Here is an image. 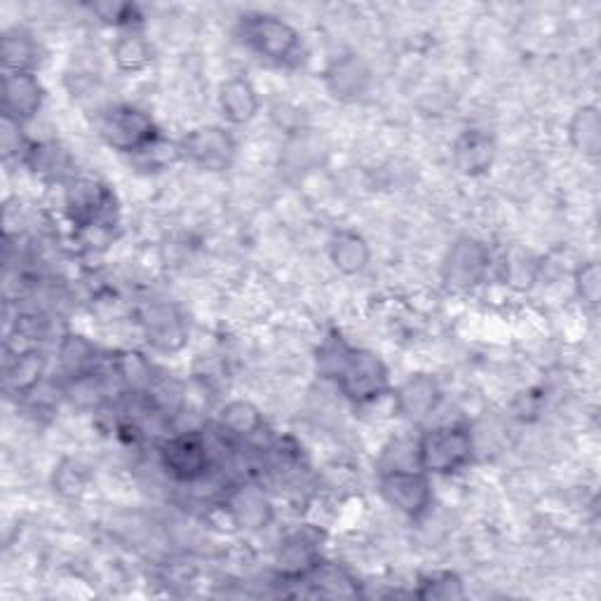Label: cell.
Returning a JSON list of instances; mask_svg holds the SVG:
<instances>
[{"instance_id": "cell-4", "label": "cell", "mask_w": 601, "mask_h": 601, "mask_svg": "<svg viewBox=\"0 0 601 601\" xmlns=\"http://www.w3.org/2000/svg\"><path fill=\"white\" fill-rule=\"evenodd\" d=\"M99 134L111 148L120 153H139V156L160 142L156 122L134 106H116L109 113H104L99 120Z\"/></svg>"}, {"instance_id": "cell-12", "label": "cell", "mask_w": 601, "mask_h": 601, "mask_svg": "<svg viewBox=\"0 0 601 601\" xmlns=\"http://www.w3.org/2000/svg\"><path fill=\"white\" fill-rule=\"evenodd\" d=\"M226 513L236 527L266 529L273 519V505L259 486H240L226 501Z\"/></svg>"}, {"instance_id": "cell-14", "label": "cell", "mask_w": 601, "mask_h": 601, "mask_svg": "<svg viewBox=\"0 0 601 601\" xmlns=\"http://www.w3.org/2000/svg\"><path fill=\"white\" fill-rule=\"evenodd\" d=\"M48 360L40 350H22L5 366V390L12 395H34Z\"/></svg>"}, {"instance_id": "cell-21", "label": "cell", "mask_w": 601, "mask_h": 601, "mask_svg": "<svg viewBox=\"0 0 601 601\" xmlns=\"http://www.w3.org/2000/svg\"><path fill=\"white\" fill-rule=\"evenodd\" d=\"M221 425L228 430L230 435L236 437H250L256 435L261 425H264V419H261L259 409L252 402H244V399H236L224 407L221 411Z\"/></svg>"}, {"instance_id": "cell-17", "label": "cell", "mask_w": 601, "mask_h": 601, "mask_svg": "<svg viewBox=\"0 0 601 601\" xmlns=\"http://www.w3.org/2000/svg\"><path fill=\"white\" fill-rule=\"evenodd\" d=\"M332 264L344 275H358L369 264V244L356 230H338L329 244Z\"/></svg>"}, {"instance_id": "cell-9", "label": "cell", "mask_w": 601, "mask_h": 601, "mask_svg": "<svg viewBox=\"0 0 601 601\" xmlns=\"http://www.w3.org/2000/svg\"><path fill=\"white\" fill-rule=\"evenodd\" d=\"M43 87L34 71H5L3 113L14 122H26L40 111Z\"/></svg>"}, {"instance_id": "cell-5", "label": "cell", "mask_w": 601, "mask_h": 601, "mask_svg": "<svg viewBox=\"0 0 601 601\" xmlns=\"http://www.w3.org/2000/svg\"><path fill=\"white\" fill-rule=\"evenodd\" d=\"M381 496L397 513L421 517L433 503V486L428 472L416 468H388L381 474Z\"/></svg>"}, {"instance_id": "cell-2", "label": "cell", "mask_w": 601, "mask_h": 601, "mask_svg": "<svg viewBox=\"0 0 601 601\" xmlns=\"http://www.w3.org/2000/svg\"><path fill=\"white\" fill-rule=\"evenodd\" d=\"M419 446V466L428 474H454L472 460V435L466 425L446 423L428 430Z\"/></svg>"}, {"instance_id": "cell-15", "label": "cell", "mask_w": 601, "mask_h": 601, "mask_svg": "<svg viewBox=\"0 0 601 601\" xmlns=\"http://www.w3.org/2000/svg\"><path fill=\"white\" fill-rule=\"evenodd\" d=\"M221 113L233 125H244L259 113V95L250 81L230 79L221 85L219 92Z\"/></svg>"}, {"instance_id": "cell-7", "label": "cell", "mask_w": 601, "mask_h": 601, "mask_svg": "<svg viewBox=\"0 0 601 601\" xmlns=\"http://www.w3.org/2000/svg\"><path fill=\"white\" fill-rule=\"evenodd\" d=\"M179 156L207 172H224L236 158V142L221 128H197L181 139Z\"/></svg>"}, {"instance_id": "cell-27", "label": "cell", "mask_w": 601, "mask_h": 601, "mask_svg": "<svg viewBox=\"0 0 601 601\" xmlns=\"http://www.w3.org/2000/svg\"><path fill=\"white\" fill-rule=\"evenodd\" d=\"M95 12L106 24H113V26H132V22H134L132 5H97Z\"/></svg>"}, {"instance_id": "cell-11", "label": "cell", "mask_w": 601, "mask_h": 601, "mask_svg": "<svg viewBox=\"0 0 601 601\" xmlns=\"http://www.w3.org/2000/svg\"><path fill=\"white\" fill-rule=\"evenodd\" d=\"M320 564L317 538L311 531H297L287 536L277 550V568L289 580H303Z\"/></svg>"}, {"instance_id": "cell-22", "label": "cell", "mask_w": 601, "mask_h": 601, "mask_svg": "<svg viewBox=\"0 0 601 601\" xmlns=\"http://www.w3.org/2000/svg\"><path fill=\"white\" fill-rule=\"evenodd\" d=\"M599 130H601L599 111L594 106H582L572 122V142L582 156H590V158L599 156V144H601Z\"/></svg>"}, {"instance_id": "cell-1", "label": "cell", "mask_w": 601, "mask_h": 601, "mask_svg": "<svg viewBox=\"0 0 601 601\" xmlns=\"http://www.w3.org/2000/svg\"><path fill=\"white\" fill-rule=\"evenodd\" d=\"M320 374L332 378L336 388L358 405H369L388 393V369L374 352L350 346L346 338L332 334L317 352Z\"/></svg>"}, {"instance_id": "cell-13", "label": "cell", "mask_w": 601, "mask_h": 601, "mask_svg": "<svg viewBox=\"0 0 601 601\" xmlns=\"http://www.w3.org/2000/svg\"><path fill=\"white\" fill-rule=\"evenodd\" d=\"M144 329L148 341L160 350H179L187 344V327H183L181 315L167 303H153L148 305L144 315Z\"/></svg>"}, {"instance_id": "cell-19", "label": "cell", "mask_w": 601, "mask_h": 601, "mask_svg": "<svg viewBox=\"0 0 601 601\" xmlns=\"http://www.w3.org/2000/svg\"><path fill=\"white\" fill-rule=\"evenodd\" d=\"M397 402L399 411L409 416V419H425L440 402L437 383L428 376H413L397 393Z\"/></svg>"}, {"instance_id": "cell-28", "label": "cell", "mask_w": 601, "mask_h": 601, "mask_svg": "<svg viewBox=\"0 0 601 601\" xmlns=\"http://www.w3.org/2000/svg\"><path fill=\"white\" fill-rule=\"evenodd\" d=\"M61 474H67L69 480H64V477H55V484L61 493H67V496H75V493H81L83 489V472L81 468L75 464H64V468L59 470Z\"/></svg>"}, {"instance_id": "cell-24", "label": "cell", "mask_w": 601, "mask_h": 601, "mask_svg": "<svg viewBox=\"0 0 601 601\" xmlns=\"http://www.w3.org/2000/svg\"><path fill=\"white\" fill-rule=\"evenodd\" d=\"M113 57H116L118 67L122 71H128V73L142 71L151 61V48H148V43L139 34H128V36H122L116 43Z\"/></svg>"}, {"instance_id": "cell-23", "label": "cell", "mask_w": 601, "mask_h": 601, "mask_svg": "<svg viewBox=\"0 0 601 601\" xmlns=\"http://www.w3.org/2000/svg\"><path fill=\"white\" fill-rule=\"evenodd\" d=\"M3 61L5 71H34L36 64V43L31 36L20 34H8L3 38Z\"/></svg>"}, {"instance_id": "cell-26", "label": "cell", "mask_w": 601, "mask_h": 601, "mask_svg": "<svg viewBox=\"0 0 601 601\" xmlns=\"http://www.w3.org/2000/svg\"><path fill=\"white\" fill-rule=\"evenodd\" d=\"M576 287H578V297L585 303L594 305L599 301V268H597V264H588L578 271Z\"/></svg>"}, {"instance_id": "cell-3", "label": "cell", "mask_w": 601, "mask_h": 601, "mask_svg": "<svg viewBox=\"0 0 601 601\" xmlns=\"http://www.w3.org/2000/svg\"><path fill=\"white\" fill-rule=\"evenodd\" d=\"M244 43L261 57L273 64H291L299 61L301 36L299 31L275 14L254 12L242 17Z\"/></svg>"}, {"instance_id": "cell-20", "label": "cell", "mask_w": 601, "mask_h": 601, "mask_svg": "<svg viewBox=\"0 0 601 601\" xmlns=\"http://www.w3.org/2000/svg\"><path fill=\"white\" fill-rule=\"evenodd\" d=\"M59 362L69 376L79 378L92 372L97 362V350L83 336H67L59 346Z\"/></svg>"}, {"instance_id": "cell-10", "label": "cell", "mask_w": 601, "mask_h": 601, "mask_svg": "<svg viewBox=\"0 0 601 601\" xmlns=\"http://www.w3.org/2000/svg\"><path fill=\"white\" fill-rule=\"evenodd\" d=\"M486 271H489V252L484 244L474 240H458L444 261L446 283L456 289H468L477 285Z\"/></svg>"}, {"instance_id": "cell-8", "label": "cell", "mask_w": 601, "mask_h": 601, "mask_svg": "<svg viewBox=\"0 0 601 601\" xmlns=\"http://www.w3.org/2000/svg\"><path fill=\"white\" fill-rule=\"evenodd\" d=\"M163 468L175 477L177 482H197L209 470V446L203 435L183 433L169 437L160 449Z\"/></svg>"}, {"instance_id": "cell-25", "label": "cell", "mask_w": 601, "mask_h": 601, "mask_svg": "<svg viewBox=\"0 0 601 601\" xmlns=\"http://www.w3.org/2000/svg\"><path fill=\"white\" fill-rule=\"evenodd\" d=\"M423 592H419L421 597L425 599H454V597H464V588H460V580L449 574V572H444V574H433V576H428L423 580Z\"/></svg>"}, {"instance_id": "cell-6", "label": "cell", "mask_w": 601, "mask_h": 601, "mask_svg": "<svg viewBox=\"0 0 601 601\" xmlns=\"http://www.w3.org/2000/svg\"><path fill=\"white\" fill-rule=\"evenodd\" d=\"M113 207V193L95 179H75L67 189L69 217L85 233L109 228Z\"/></svg>"}, {"instance_id": "cell-18", "label": "cell", "mask_w": 601, "mask_h": 601, "mask_svg": "<svg viewBox=\"0 0 601 601\" xmlns=\"http://www.w3.org/2000/svg\"><path fill=\"white\" fill-rule=\"evenodd\" d=\"M327 85L338 99H358L366 92L369 69L356 57H344L327 71Z\"/></svg>"}, {"instance_id": "cell-16", "label": "cell", "mask_w": 601, "mask_h": 601, "mask_svg": "<svg viewBox=\"0 0 601 601\" xmlns=\"http://www.w3.org/2000/svg\"><path fill=\"white\" fill-rule=\"evenodd\" d=\"M454 163L460 172L470 177L486 172L493 163V139L477 130L466 132L454 146Z\"/></svg>"}]
</instances>
